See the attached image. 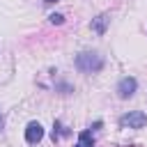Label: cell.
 <instances>
[{"label":"cell","mask_w":147,"mask_h":147,"mask_svg":"<svg viewBox=\"0 0 147 147\" xmlns=\"http://www.w3.org/2000/svg\"><path fill=\"white\" fill-rule=\"evenodd\" d=\"M108 21H110V18H108V14H101V16H96V18L92 21V30H94V32H99V34H103V32H106V25H108Z\"/></svg>","instance_id":"5b68a950"},{"label":"cell","mask_w":147,"mask_h":147,"mask_svg":"<svg viewBox=\"0 0 147 147\" xmlns=\"http://www.w3.org/2000/svg\"><path fill=\"white\" fill-rule=\"evenodd\" d=\"M136 87H138V80L131 78V76H126V78L119 80V85H117V94H119L122 99H129V96H133Z\"/></svg>","instance_id":"3957f363"},{"label":"cell","mask_w":147,"mask_h":147,"mask_svg":"<svg viewBox=\"0 0 147 147\" xmlns=\"http://www.w3.org/2000/svg\"><path fill=\"white\" fill-rule=\"evenodd\" d=\"M76 147H94V140H92V131H90V129L80 131V136H78V142H76Z\"/></svg>","instance_id":"8992f818"},{"label":"cell","mask_w":147,"mask_h":147,"mask_svg":"<svg viewBox=\"0 0 147 147\" xmlns=\"http://www.w3.org/2000/svg\"><path fill=\"white\" fill-rule=\"evenodd\" d=\"M147 124V115L142 110H133V113H126L119 117V126H129V129H142Z\"/></svg>","instance_id":"7a4b0ae2"},{"label":"cell","mask_w":147,"mask_h":147,"mask_svg":"<svg viewBox=\"0 0 147 147\" xmlns=\"http://www.w3.org/2000/svg\"><path fill=\"white\" fill-rule=\"evenodd\" d=\"M76 67L83 71V74H96L103 69V57L96 55V53H90V51H83L76 55Z\"/></svg>","instance_id":"6da1fadb"},{"label":"cell","mask_w":147,"mask_h":147,"mask_svg":"<svg viewBox=\"0 0 147 147\" xmlns=\"http://www.w3.org/2000/svg\"><path fill=\"white\" fill-rule=\"evenodd\" d=\"M48 21H51L53 25H62V23H64V16H62V14H51Z\"/></svg>","instance_id":"52a82bcc"},{"label":"cell","mask_w":147,"mask_h":147,"mask_svg":"<svg viewBox=\"0 0 147 147\" xmlns=\"http://www.w3.org/2000/svg\"><path fill=\"white\" fill-rule=\"evenodd\" d=\"M44 2H46V5H53V2H57V0H44Z\"/></svg>","instance_id":"ba28073f"},{"label":"cell","mask_w":147,"mask_h":147,"mask_svg":"<svg viewBox=\"0 0 147 147\" xmlns=\"http://www.w3.org/2000/svg\"><path fill=\"white\" fill-rule=\"evenodd\" d=\"M41 138H44V126H41L39 122H30V124L25 126V140H28L30 145H37Z\"/></svg>","instance_id":"277c9868"},{"label":"cell","mask_w":147,"mask_h":147,"mask_svg":"<svg viewBox=\"0 0 147 147\" xmlns=\"http://www.w3.org/2000/svg\"><path fill=\"white\" fill-rule=\"evenodd\" d=\"M0 126H2V115H0Z\"/></svg>","instance_id":"9c48e42d"}]
</instances>
